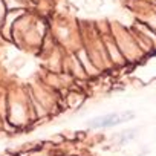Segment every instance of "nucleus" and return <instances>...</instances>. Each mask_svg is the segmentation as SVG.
I'll return each mask as SVG.
<instances>
[{
  "mask_svg": "<svg viewBox=\"0 0 156 156\" xmlns=\"http://www.w3.org/2000/svg\"><path fill=\"white\" fill-rule=\"evenodd\" d=\"M133 118V113L130 112L127 116H121L119 113H110V115H104V116H100V118H95L92 119L89 124L92 127H112L115 124H119V122H126L129 119Z\"/></svg>",
  "mask_w": 156,
  "mask_h": 156,
  "instance_id": "1",
  "label": "nucleus"
}]
</instances>
